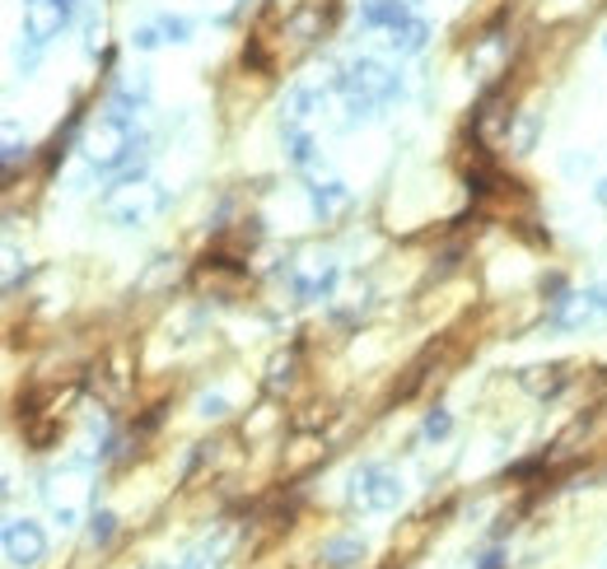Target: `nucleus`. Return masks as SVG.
I'll use <instances>...</instances> for the list:
<instances>
[{
  "mask_svg": "<svg viewBox=\"0 0 607 569\" xmlns=\"http://www.w3.org/2000/svg\"><path fill=\"white\" fill-rule=\"evenodd\" d=\"M332 93L341 99V108H346V126H361V122L383 117V108L407 93V80L379 56H355L332 80Z\"/></svg>",
  "mask_w": 607,
  "mask_h": 569,
  "instance_id": "nucleus-1",
  "label": "nucleus"
},
{
  "mask_svg": "<svg viewBox=\"0 0 607 569\" xmlns=\"http://www.w3.org/2000/svg\"><path fill=\"white\" fill-rule=\"evenodd\" d=\"M337 280H341L337 262H314L308 271H300V276L290 280V290H294V299H304V304H318V299H332L337 294Z\"/></svg>",
  "mask_w": 607,
  "mask_h": 569,
  "instance_id": "nucleus-10",
  "label": "nucleus"
},
{
  "mask_svg": "<svg viewBox=\"0 0 607 569\" xmlns=\"http://www.w3.org/2000/svg\"><path fill=\"white\" fill-rule=\"evenodd\" d=\"M412 0H361V10H355V20H361L365 34H379L388 38L397 24H407L412 20Z\"/></svg>",
  "mask_w": 607,
  "mask_h": 569,
  "instance_id": "nucleus-9",
  "label": "nucleus"
},
{
  "mask_svg": "<svg viewBox=\"0 0 607 569\" xmlns=\"http://www.w3.org/2000/svg\"><path fill=\"white\" fill-rule=\"evenodd\" d=\"M327 93H332V85H294L286 99V126H308V117L323 113Z\"/></svg>",
  "mask_w": 607,
  "mask_h": 569,
  "instance_id": "nucleus-12",
  "label": "nucleus"
},
{
  "mask_svg": "<svg viewBox=\"0 0 607 569\" xmlns=\"http://www.w3.org/2000/svg\"><path fill=\"white\" fill-rule=\"evenodd\" d=\"M598 201H603V205H607V182H603V187H598Z\"/></svg>",
  "mask_w": 607,
  "mask_h": 569,
  "instance_id": "nucleus-23",
  "label": "nucleus"
},
{
  "mask_svg": "<svg viewBox=\"0 0 607 569\" xmlns=\"http://www.w3.org/2000/svg\"><path fill=\"white\" fill-rule=\"evenodd\" d=\"M113 532H117V514L99 509L89 518V546H108V542H113Z\"/></svg>",
  "mask_w": 607,
  "mask_h": 569,
  "instance_id": "nucleus-18",
  "label": "nucleus"
},
{
  "mask_svg": "<svg viewBox=\"0 0 607 569\" xmlns=\"http://www.w3.org/2000/svg\"><path fill=\"white\" fill-rule=\"evenodd\" d=\"M286 160L294 168H308L318 160V146H314V136H308V126H286Z\"/></svg>",
  "mask_w": 607,
  "mask_h": 569,
  "instance_id": "nucleus-17",
  "label": "nucleus"
},
{
  "mask_svg": "<svg viewBox=\"0 0 607 569\" xmlns=\"http://www.w3.org/2000/svg\"><path fill=\"white\" fill-rule=\"evenodd\" d=\"M168 201H174L168 197V187L154 182V178H146V182H113L103 192L99 211H103V219L113 229H146L168 211Z\"/></svg>",
  "mask_w": 607,
  "mask_h": 569,
  "instance_id": "nucleus-3",
  "label": "nucleus"
},
{
  "mask_svg": "<svg viewBox=\"0 0 607 569\" xmlns=\"http://www.w3.org/2000/svg\"><path fill=\"white\" fill-rule=\"evenodd\" d=\"M402 500H407V485H402V477L393 467L365 463V467L351 471V504L361 514H388V509H397Z\"/></svg>",
  "mask_w": 607,
  "mask_h": 569,
  "instance_id": "nucleus-5",
  "label": "nucleus"
},
{
  "mask_svg": "<svg viewBox=\"0 0 607 569\" xmlns=\"http://www.w3.org/2000/svg\"><path fill=\"white\" fill-rule=\"evenodd\" d=\"M346 201H351V187L341 178H314V182H308V205H314L318 219L341 215V211H346Z\"/></svg>",
  "mask_w": 607,
  "mask_h": 569,
  "instance_id": "nucleus-13",
  "label": "nucleus"
},
{
  "mask_svg": "<svg viewBox=\"0 0 607 569\" xmlns=\"http://www.w3.org/2000/svg\"><path fill=\"white\" fill-rule=\"evenodd\" d=\"M150 75L146 71H136V75H127L117 89H113V108H122V113H131V117H140L150 108Z\"/></svg>",
  "mask_w": 607,
  "mask_h": 569,
  "instance_id": "nucleus-15",
  "label": "nucleus"
},
{
  "mask_svg": "<svg viewBox=\"0 0 607 569\" xmlns=\"http://www.w3.org/2000/svg\"><path fill=\"white\" fill-rule=\"evenodd\" d=\"M99 34H103V20H89V24H85V56L99 52V42H103Z\"/></svg>",
  "mask_w": 607,
  "mask_h": 569,
  "instance_id": "nucleus-21",
  "label": "nucleus"
},
{
  "mask_svg": "<svg viewBox=\"0 0 607 569\" xmlns=\"http://www.w3.org/2000/svg\"><path fill=\"white\" fill-rule=\"evenodd\" d=\"M426 42H430V24L420 20V14H412L407 24H397L393 34L383 38V47H388L393 56H416V52H426Z\"/></svg>",
  "mask_w": 607,
  "mask_h": 569,
  "instance_id": "nucleus-14",
  "label": "nucleus"
},
{
  "mask_svg": "<svg viewBox=\"0 0 607 569\" xmlns=\"http://www.w3.org/2000/svg\"><path fill=\"white\" fill-rule=\"evenodd\" d=\"M42 500H47V509H52V523H56L61 532L80 528V514H85V495H80V485H66V490H56V481L47 477V485H42Z\"/></svg>",
  "mask_w": 607,
  "mask_h": 569,
  "instance_id": "nucleus-11",
  "label": "nucleus"
},
{
  "mask_svg": "<svg viewBox=\"0 0 607 569\" xmlns=\"http://www.w3.org/2000/svg\"><path fill=\"white\" fill-rule=\"evenodd\" d=\"M197 416L201 420H225L229 416V397H225V392H201V397H197Z\"/></svg>",
  "mask_w": 607,
  "mask_h": 569,
  "instance_id": "nucleus-19",
  "label": "nucleus"
},
{
  "mask_svg": "<svg viewBox=\"0 0 607 569\" xmlns=\"http://www.w3.org/2000/svg\"><path fill=\"white\" fill-rule=\"evenodd\" d=\"M323 560L332 569H355L365 560V542H361V536H337V542L323 546Z\"/></svg>",
  "mask_w": 607,
  "mask_h": 569,
  "instance_id": "nucleus-16",
  "label": "nucleus"
},
{
  "mask_svg": "<svg viewBox=\"0 0 607 569\" xmlns=\"http://www.w3.org/2000/svg\"><path fill=\"white\" fill-rule=\"evenodd\" d=\"M136 150H146V140H140L136 117L122 113V108H108V113H99L85 126V136H80L85 168L103 173V178H117V173L136 160Z\"/></svg>",
  "mask_w": 607,
  "mask_h": 569,
  "instance_id": "nucleus-2",
  "label": "nucleus"
},
{
  "mask_svg": "<svg viewBox=\"0 0 607 569\" xmlns=\"http://www.w3.org/2000/svg\"><path fill=\"white\" fill-rule=\"evenodd\" d=\"M556 331H580L607 323V284H589V290H574L566 299H556V313L547 318Z\"/></svg>",
  "mask_w": 607,
  "mask_h": 569,
  "instance_id": "nucleus-6",
  "label": "nucleus"
},
{
  "mask_svg": "<svg viewBox=\"0 0 607 569\" xmlns=\"http://www.w3.org/2000/svg\"><path fill=\"white\" fill-rule=\"evenodd\" d=\"M448 430H454V416H448V410H430L426 425H420V434L434 439V444H440V439H448Z\"/></svg>",
  "mask_w": 607,
  "mask_h": 569,
  "instance_id": "nucleus-20",
  "label": "nucleus"
},
{
  "mask_svg": "<svg viewBox=\"0 0 607 569\" xmlns=\"http://www.w3.org/2000/svg\"><path fill=\"white\" fill-rule=\"evenodd\" d=\"M47 556V532L34 518H10L5 523V560L14 569H34Z\"/></svg>",
  "mask_w": 607,
  "mask_h": 569,
  "instance_id": "nucleus-7",
  "label": "nucleus"
},
{
  "mask_svg": "<svg viewBox=\"0 0 607 569\" xmlns=\"http://www.w3.org/2000/svg\"><path fill=\"white\" fill-rule=\"evenodd\" d=\"M501 565H505V560H501V551H491V556H486V560H481L477 569H501Z\"/></svg>",
  "mask_w": 607,
  "mask_h": 569,
  "instance_id": "nucleus-22",
  "label": "nucleus"
},
{
  "mask_svg": "<svg viewBox=\"0 0 607 569\" xmlns=\"http://www.w3.org/2000/svg\"><path fill=\"white\" fill-rule=\"evenodd\" d=\"M192 20L187 14H154L150 24H140L136 34H131V47L136 52H154V47H182V42H192Z\"/></svg>",
  "mask_w": 607,
  "mask_h": 569,
  "instance_id": "nucleus-8",
  "label": "nucleus"
},
{
  "mask_svg": "<svg viewBox=\"0 0 607 569\" xmlns=\"http://www.w3.org/2000/svg\"><path fill=\"white\" fill-rule=\"evenodd\" d=\"M603 52H607V34H603Z\"/></svg>",
  "mask_w": 607,
  "mask_h": 569,
  "instance_id": "nucleus-24",
  "label": "nucleus"
},
{
  "mask_svg": "<svg viewBox=\"0 0 607 569\" xmlns=\"http://www.w3.org/2000/svg\"><path fill=\"white\" fill-rule=\"evenodd\" d=\"M75 10H80V0H24V42H28L24 71L38 66L47 42L61 38V28L75 20Z\"/></svg>",
  "mask_w": 607,
  "mask_h": 569,
  "instance_id": "nucleus-4",
  "label": "nucleus"
}]
</instances>
